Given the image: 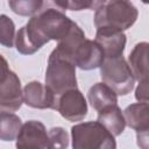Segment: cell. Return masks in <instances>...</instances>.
Listing matches in <instances>:
<instances>
[{
	"instance_id": "obj_1",
	"label": "cell",
	"mask_w": 149,
	"mask_h": 149,
	"mask_svg": "<svg viewBox=\"0 0 149 149\" xmlns=\"http://www.w3.org/2000/svg\"><path fill=\"white\" fill-rule=\"evenodd\" d=\"M71 21L62 9L42 8L31 16L16 34V49L22 55H31L51 40L61 41L70 30Z\"/></svg>"
},
{
	"instance_id": "obj_2",
	"label": "cell",
	"mask_w": 149,
	"mask_h": 149,
	"mask_svg": "<svg viewBox=\"0 0 149 149\" xmlns=\"http://www.w3.org/2000/svg\"><path fill=\"white\" fill-rule=\"evenodd\" d=\"M136 7L125 0L100 1L95 8L94 24L99 28H112L116 30H126L130 28L137 19Z\"/></svg>"
},
{
	"instance_id": "obj_3",
	"label": "cell",
	"mask_w": 149,
	"mask_h": 149,
	"mask_svg": "<svg viewBox=\"0 0 149 149\" xmlns=\"http://www.w3.org/2000/svg\"><path fill=\"white\" fill-rule=\"evenodd\" d=\"M45 86L55 94L57 100L66 91L77 88L74 64L59 56L55 50L49 56L45 72Z\"/></svg>"
},
{
	"instance_id": "obj_4",
	"label": "cell",
	"mask_w": 149,
	"mask_h": 149,
	"mask_svg": "<svg viewBox=\"0 0 149 149\" xmlns=\"http://www.w3.org/2000/svg\"><path fill=\"white\" fill-rule=\"evenodd\" d=\"M73 149H116L114 136L98 121L78 123L71 128Z\"/></svg>"
},
{
	"instance_id": "obj_5",
	"label": "cell",
	"mask_w": 149,
	"mask_h": 149,
	"mask_svg": "<svg viewBox=\"0 0 149 149\" xmlns=\"http://www.w3.org/2000/svg\"><path fill=\"white\" fill-rule=\"evenodd\" d=\"M100 76L104 84L119 95H126L134 88L135 78L122 56L105 58L100 65Z\"/></svg>"
},
{
	"instance_id": "obj_6",
	"label": "cell",
	"mask_w": 149,
	"mask_h": 149,
	"mask_svg": "<svg viewBox=\"0 0 149 149\" xmlns=\"http://www.w3.org/2000/svg\"><path fill=\"white\" fill-rule=\"evenodd\" d=\"M125 122L136 132L137 144L142 149H148L149 107L148 102L132 104L125 109Z\"/></svg>"
},
{
	"instance_id": "obj_7",
	"label": "cell",
	"mask_w": 149,
	"mask_h": 149,
	"mask_svg": "<svg viewBox=\"0 0 149 149\" xmlns=\"http://www.w3.org/2000/svg\"><path fill=\"white\" fill-rule=\"evenodd\" d=\"M56 109L69 121H80L87 114V104L83 93L73 88L66 91L58 98Z\"/></svg>"
},
{
	"instance_id": "obj_8",
	"label": "cell",
	"mask_w": 149,
	"mask_h": 149,
	"mask_svg": "<svg viewBox=\"0 0 149 149\" xmlns=\"http://www.w3.org/2000/svg\"><path fill=\"white\" fill-rule=\"evenodd\" d=\"M48 134L42 122L30 120L22 125L17 137L16 149H47Z\"/></svg>"
},
{
	"instance_id": "obj_9",
	"label": "cell",
	"mask_w": 149,
	"mask_h": 149,
	"mask_svg": "<svg viewBox=\"0 0 149 149\" xmlns=\"http://www.w3.org/2000/svg\"><path fill=\"white\" fill-rule=\"evenodd\" d=\"M23 102L21 83L15 72L9 71L0 84V112H15Z\"/></svg>"
},
{
	"instance_id": "obj_10",
	"label": "cell",
	"mask_w": 149,
	"mask_h": 149,
	"mask_svg": "<svg viewBox=\"0 0 149 149\" xmlns=\"http://www.w3.org/2000/svg\"><path fill=\"white\" fill-rule=\"evenodd\" d=\"M94 42L101 48L105 58H115L122 56L126 45V35L121 30L112 28L97 29Z\"/></svg>"
},
{
	"instance_id": "obj_11",
	"label": "cell",
	"mask_w": 149,
	"mask_h": 149,
	"mask_svg": "<svg viewBox=\"0 0 149 149\" xmlns=\"http://www.w3.org/2000/svg\"><path fill=\"white\" fill-rule=\"evenodd\" d=\"M104 62L101 48L91 40H84L76 49L72 56V63L81 70H92L99 68Z\"/></svg>"
},
{
	"instance_id": "obj_12",
	"label": "cell",
	"mask_w": 149,
	"mask_h": 149,
	"mask_svg": "<svg viewBox=\"0 0 149 149\" xmlns=\"http://www.w3.org/2000/svg\"><path fill=\"white\" fill-rule=\"evenodd\" d=\"M23 101L33 108H52L56 109L57 98L55 94L40 81H30L23 88Z\"/></svg>"
},
{
	"instance_id": "obj_13",
	"label": "cell",
	"mask_w": 149,
	"mask_h": 149,
	"mask_svg": "<svg viewBox=\"0 0 149 149\" xmlns=\"http://www.w3.org/2000/svg\"><path fill=\"white\" fill-rule=\"evenodd\" d=\"M98 122L113 136L120 135L126 127L123 114L118 105H111L98 111Z\"/></svg>"
},
{
	"instance_id": "obj_14",
	"label": "cell",
	"mask_w": 149,
	"mask_h": 149,
	"mask_svg": "<svg viewBox=\"0 0 149 149\" xmlns=\"http://www.w3.org/2000/svg\"><path fill=\"white\" fill-rule=\"evenodd\" d=\"M128 66L136 80L143 81L148 77V43H137L128 56Z\"/></svg>"
},
{
	"instance_id": "obj_15",
	"label": "cell",
	"mask_w": 149,
	"mask_h": 149,
	"mask_svg": "<svg viewBox=\"0 0 149 149\" xmlns=\"http://www.w3.org/2000/svg\"><path fill=\"white\" fill-rule=\"evenodd\" d=\"M87 98H88V101H90L91 106L95 111H100V109H102L107 106L118 104L116 93L104 83L94 84L88 90Z\"/></svg>"
},
{
	"instance_id": "obj_16",
	"label": "cell",
	"mask_w": 149,
	"mask_h": 149,
	"mask_svg": "<svg viewBox=\"0 0 149 149\" xmlns=\"http://www.w3.org/2000/svg\"><path fill=\"white\" fill-rule=\"evenodd\" d=\"M22 127L21 120L17 115L9 112H0V140L13 141Z\"/></svg>"
},
{
	"instance_id": "obj_17",
	"label": "cell",
	"mask_w": 149,
	"mask_h": 149,
	"mask_svg": "<svg viewBox=\"0 0 149 149\" xmlns=\"http://www.w3.org/2000/svg\"><path fill=\"white\" fill-rule=\"evenodd\" d=\"M8 5L10 6L12 10L19 15L28 16L31 15L34 16L37 14L44 6L43 1H37V0H24V1H9Z\"/></svg>"
},
{
	"instance_id": "obj_18",
	"label": "cell",
	"mask_w": 149,
	"mask_h": 149,
	"mask_svg": "<svg viewBox=\"0 0 149 149\" xmlns=\"http://www.w3.org/2000/svg\"><path fill=\"white\" fill-rule=\"evenodd\" d=\"M15 38V26L7 15H0V44L12 48Z\"/></svg>"
},
{
	"instance_id": "obj_19",
	"label": "cell",
	"mask_w": 149,
	"mask_h": 149,
	"mask_svg": "<svg viewBox=\"0 0 149 149\" xmlns=\"http://www.w3.org/2000/svg\"><path fill=\"white\" fill-rule=\"evenodd\" d=\"M69 146V135L62 127H54L48 133L47 149H66Z\"/></svg>"
},
{
	"instance_id": "obj_20",
	"label": "cell",
	"mask_w": 149,
	"mask_h": 149,
	"mask_svg": "<svg viewBox=\"0 0 149 149\" xmlns=\"http://www.w3.org/2000/svg\"><path fill=\"white\" fill-rule=\"evenodd\" d=\"M57 7H59L62 10L65 8H69L71 10H80V9H85V8H91L98 5V2H92V1H57L55 2Z\"/></svg>"
},
{
	"instance_id": "obj_21",
	"label": "cell",
	"mask_w": 149,
	"mask_h": 149,
	"mask_svg": "<svg viewBox=\"0 0 149 149\" xmlns=\"http://www.w3.org/2000/svg\"><path fill=\"white\" fill-rule=\"evenodd\" d=\"M147 80L140 81L136 92H135V98L139 100V102H148V85Z\"/></svg>"
},
{
	"instance_id": "obj_22",
	"label": "cell",
	"mask_w": 149,
	"mask_h": 149,
	"mask_svg": "<svg viewBox=\"0 0 149 149\" xmlns=\"http://www.w3.org/2000/svg\"><path fill=\"white\" fill-rule=\"evenodd\" d=\"M10 70L8 69V63L7 61L0 55V84L6 79V77L8 76V72Z\"/></svg>"
}]
</instances>
